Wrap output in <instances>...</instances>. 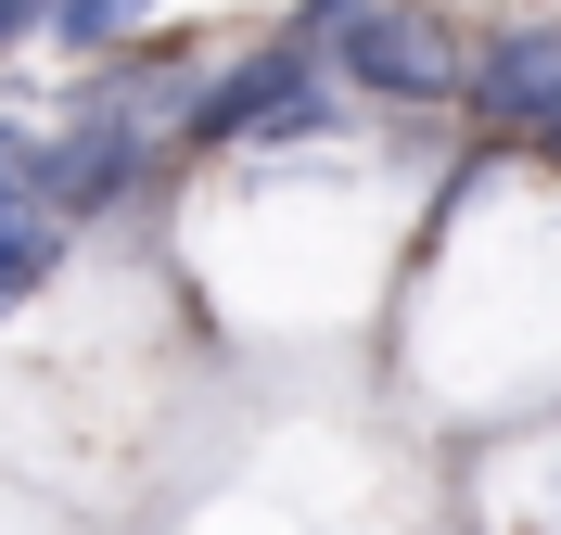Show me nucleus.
<instances>
[{"label":"nucleus","instance_id":"nucleus-6","mask_svg":"<svg viewBox=\"0 0 561 535\" xmlns=\"http://www.w3.org/2000/svg\"><path fill=\"white\" fill-rule=\"evenodd\" d=\"M153 26V0H51V51H128V38Z\"/></svg>","mask_w":561,"mask_h":535},{"label":"nucleus","instance_id":"nucleus-5","mask_svg":"<svg viewBox=\"0 0 561 535\" xmlns=\"http://www.w3.org/2000/svg\"><path fill=\"white\" fill-rule=\"evenodd\" d=\"M51 268H65V217H51V205L0 217V319H13V306H26L38 281H51Z\"/></svg>","mask_w":561,"mask_h":535},{"label":"nucleus","instance_id":"nucleus-7","mask_svg":"<svg viewBox=\"0 0 561 535\" xmlns=\"http://www.w3.org/2000/svg\"><path fill=\"white\" fill-rule=\"evenodd\" d=\"M26 205H38V141L0 128V217H26Z\"/></svg>","mask_w":561,"mask_h":535},{"label":"nucleus","instance_id":"nucleus-8","mask_svg":"<svg viewBox=\"0 0 561 535\" xmlns=\"http://www.w3.org/2000/svg\"><path fill=\"white\" fill-rule=\"evenodd\" d=\"M38 26H51V0H0V51H26Z\"/></svg>","mask_w":561,"mask_h":535},{"label":"nucleus","instance_id":"nucleus-4","mask_svg":"<svg viewBox=\"0 0 561 535\" xmlns=\"http://www.w3.org/2000/svg\"><path fill=\"white\" fill-rule=\"evenodd\" d=\"M459 103L485 115V141H536L561 115V26H497L459 77Z\"/></svg>","mask_w":561,"mask_h":535},{"label":"nucleus","instance_id":"nucleus-2","mask_svg":"<svg viewBox=\"0 0 561 535\" xmlns=\"http://www.w3.org/2000/svg\"><path fill=\"white\" fill-rule=\"evenodd\" d=\"M140 166H153V153H140L128 103H103V90H90L65 141H38V205L65 217V230H77V217H115V205L140 191Z\"/></svg>","mask_w":561,"mask_h":535},{"label":"nucleus","instance_id":"nucleus-1","mask_svg":"<svg viewBox=\"0 0 561 535\" xmlns=\"http://www.w3.org/2000/svg\"><path fill=\"white\" fill-rule=\"evenodd\" d=\"M319 51H332L370 103H459V77H472V51L447 38V13H421V0H357Z\"/></svg>","mask_w":561,"mask_h":535},{"label":"nucleus","instance_id":"nucleus-3","mask_svg":"<svg viewBox=\"0 0 561 535\" xmlns=\"http://www.w3.org/2000/svg\"><path fill=\"white\" fill-rule=\"evenodd\" d=\"M307 90H319V51H307V38H294V26H280L268 51H243V65L217 77V90H192V153L268 141V128H280V115H294V103H307Z\"/></svg>","mask_w":561,"mask_h":535},{"label":"nucleus","instance_id":"nucleus-9","mask_svg":"<svg viewBox=\"0 0 561 535\" xmlns=\"http://www.w3.org/2000/svg\"><path fill=\"white\" fill-rule=\"evenodd\" d=\"M536 141H549V153H561V115H549V128H536Z\"/></svg>","mask_w":561,"mask_h":535}]
</instances>
